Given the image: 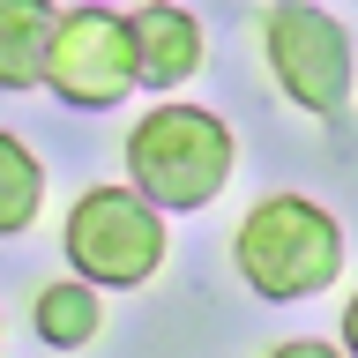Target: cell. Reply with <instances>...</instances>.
<instances>
[{
    "label": "cell",
    "mask_w": 358,
    "mask_h": 358,
    "mask_svg": "<svg viewBox=\"0 0 358 358\" xmlns=\"http://www.w3.org/2000/svg\"><path fill=\"white\" fill-rule=\"evenodd\" d=\"M231 268L239 284L268 306H299L343 276V224L321 209L313 194H262L231 231Z\"/></svg>",
    "instance_id": "6da1fadb"
},
{
    "label": "cell",
    "mask_w": 358,
    "mask_h": 358,
    "mask_svg": "<svg viewBox=\"0 0 358 358\" xmlns=\"http://www.w3.org/2000/svg\"><path fill=\"white\" fill-rule=\"evenodd\" d=\"M231 164H239V134L224 127L209 105H150L127 127V187L150 194L157 209L172 217H194L231 187Z\"/></svg>",
    "instance_id": "7a4b0ae2"
},
{
    "label": "cell",
    "mask_w": 358,
    "mask_h": 358,
    "mask_svg": "<svg viewBox=\"0 0 358 358\" xmlns=\"http://www.w3.org/2000/svg\"><path fill=\"white\" fill-rule=\"evenodd\" d=\"M60 254L97 291H142L172 254L164 209L150 194H134V187H83L60 217Z\"/></svg>",
    "instance_id": "3957f363"
},
{
    "label": "cell",
    "mask_w": 358,
    "mask_h": 358,
    "mask_svg": "<svg viewBox=\"0 0 358 358\" xmlns=\"http://www.w3.org/2000/svg\"><path fill=\"white\" fill-rule=\"evenodd\" d=\"M262 52H268V75L299 112L313 120H336L351 105V83H358V52H351V30L313 8V0H268L262 15Z\"/></svg>",
    "instance_id": "277c9868"
},
{
    "label": "cell",
    "mask_w": 358,
    "mask_h": 358,
    "mask_svg": "<svg viewBox=\"0 0 358 358\" xmlns=\"http://www.w3.org/2000/svg\"><path fill=\"white\" fill-rule=\"evenodd\" d=\"M45 90L75 112H112L127 90H142V60H134V30L112 8H67L60 38H52V67Z\"/></svg>",
    "instance_id": "5b68a950"
},
{
    "label": "cell",
    "mask_w": 358,
    "mask_h": 358,
    "mask_svg": "<svg viewBox=\"0 0 358 358\" xmlns=\"http://www.w3.org/2000/svg\"><path fill=\"white\" fill-rule=\"evenodd\" d=\"M127 30H134V60H142V83L150 90H164L172 97L179 83H194L201 75V22L187 15V8H172V0H150V8H134L127 15Z\"/></svg>",
    "instance_id": "8992f818"
},
{
    "label": "cell",
    "mask_w": 358,
    "mask_h": 358,
    "mask_svg": "<svg viewBox=\"0 0 358 358\" xmlns=\"http://www.w3.org/2000/svg\"><path fill=\"white\" fill-rule=\"evenodd\" d=\"M52 38H60L52 0H0V90H45Z\"/></svg>",
    "instance_id": "52a82bcc"
},
{
    "label": "cell",
    "mask_w": 358,
    "mask_h": 358,
    "mask_svg": "<svg viewBox=\"0 0 358 358\" xmlns=\"http://www.w3.org/2000/svg\"><path fill=\"white\" fill-rule=\"evenodd\" d=\"M30 329L52 343V351H83V343H97L105 336V306H97V284H45L38 306H30Z\"/></svg>",
    "instance_id": "ba28073f"
},
{
    "label": "cell",
    "mask_w": 358,
    "mask_h": 358,
    "mask_svg": "<svg viewBox=\"0 0 358 358\" xmlns=\"http://www.w3.org/2000/svg\"><path fill=\"white\" fill-rule=\"evenodd\" d=\"M38 209H45V164H38V150L22 134L0 127V239L30 231Z\"/></svg>",
    "instance_id": "9c48e42d"
},
{
    "label": "cell",
    "mask_w": 358,
    "mask_h": 358,
    "mask_svg": "<svg viewBox=\"0 0 358 358\" xmlns=\"http://www.w3.org/2000/svg\"><path fill=\"white\" fill-rule=\"evenodd\" d=\"M268 358H351L343 343H321V336H291V343H276Z\"/></svg>",
    "instance_id": "30bf717a"
},
{
    "label": "cell",
    "mask_w": 358,
    "mask_h": 358,
    "mask_svg": "<svg viewBox=\"0 0 358 358\" xmlns=\"http://www.w3.org/2000/svg\"><path fill=\"white\" fill-rule=\"evenodd\" d=\"M343 351L358 358V291H351V306H343Z\"/></svg>",
    "instance_id": "8fae6325"
},
{
    "label": "cell",
    "mask_w": 358,
    "mask_h": 358,
    "mask_svg": "<svg viewBox=\"0 0 358 358\" xmlns=\"http://www.w3.org/2000/svg\"><path fill=\"white\" fill-rule=\"evenodd\" d=\"M105 8H112V0H105Z\"/></svg>",
    "instance_id": "7c38bea8"
}]
</instances>
